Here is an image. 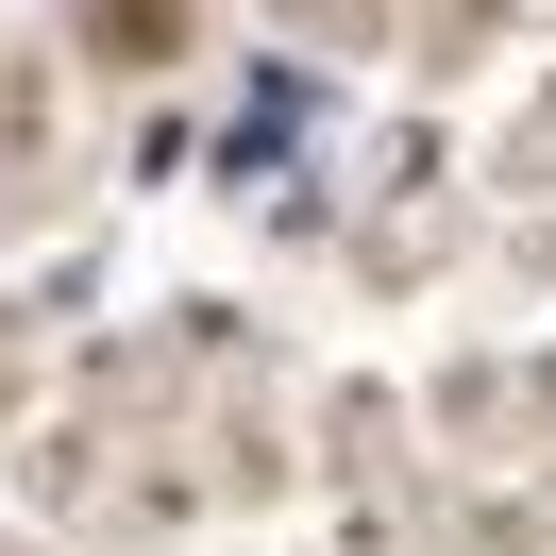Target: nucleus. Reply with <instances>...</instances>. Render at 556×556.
<instances>
[{
	"label": "nucleus",
	"instance_id": "nucleus-1",
	"mask_svg": "<svg viewBox=\"0 0 556 556\" xmlns=\"http://www.w3.org/2000/svg\"><path fill=\"white\" fill-rule=\"evenodd\" d=\"M85 51H102V68H169V51H186V0H85Z\"/></svg>",
	"mask_w": 556,
	"mask_h": 556
}]
</instances>
